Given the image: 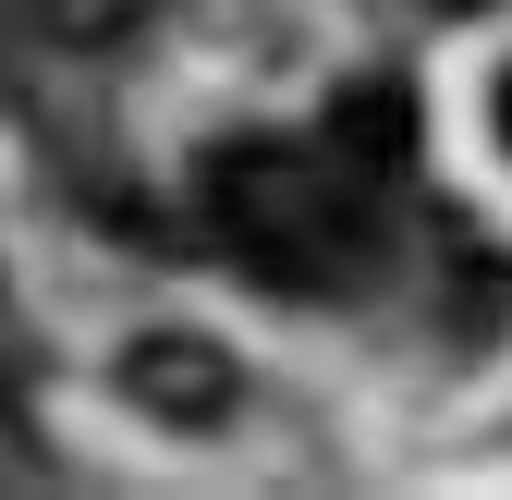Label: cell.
<instances>
[{
    "label": "cell",
    "instance_id": "obj_6",
    "mask_svg": "<svg viewBox=\"0 0 512 500\" xmlns=\"http://www.w3.org/2000/svg\"><path fill=\"white\" fill-rule=\"evenodd\" d=\"M500 135H512V74H500Z\"/></svg>",
    "mask_w": 512,
    "mask_h": 500
},
{
    "label": "cell",
    "instance_id": "obj_3",
    "mask_svg": "<svg viewBox=\"0 0 512 500\" xmlns=\"http://www.w3.org/2000/svg\"><path fill=\"white\" fill-rule=\"evenodd\" d=\"M415 135H427V122H415V86H342V110H330V147H342V171L366 183V196L415 171Z\"/></svg>",
    "mask_w": 512,
    "mask_h": 500
},
{
    "label": "cell",
    "instance_id": "obj_5",
    "mask_svg": "<svg viewBox=\"0 0 512 500\" xmlns=\"http://www.w3.org/2000/svg\"><path fill=\"white\" fill-rule=\"evenodd\" d=\"M415 13H452V25H464V13H488V0H415Z\"/></svg>",
    "mask_w": 512,
    "mask_h": 500
},
{
    "label": "cell",
    "instance_id": "obj_1",
    "mask_svg": "<svg viewBox=\"0 0 512 500\" xmlns=\"http://www.w3.org/2000/svg\"><path fill=\"white\" fill-rule=\"evenodd\" d=\"M208 232L232 244V269L269 293H354L378 232H366V183L342 147H293V135H232L208 147Z\"/></svg>",
    "mask_w": 512,
    "mask_h": 500
},
{
    "label": "cell",
    "instance_id": "obj_2",
    "mask_svg": "<svg viewBox=\"0 0 512 500\" xmlns=\"http://www.w3.org/2000/svg\"><path fill=\"white\" fill-rule=\"evenodd\" d=\"M122 391H135L147 415H171V427H220V403H232V354L196 342V330H147L135 354H122Z\"/></svg>",
    "mask_w": 512,
    "mask_h": 500
},
{
    "label": "cell",
    "instance_id": "obj_4",
    "mask_svg": "<svg viewBox=\"0 0 512 500\" xmlns=\"http://www.w3.org/2000/svg\"><path fill=\"white\" fill-rule=\"evenodd\" d=\"M159 13H171V0H37V25H49L61 49H135Z\"/></svg>",
    "mask_w": 512,
    "mask_h": 500
}]
</instances>
